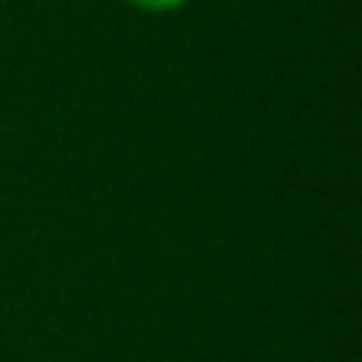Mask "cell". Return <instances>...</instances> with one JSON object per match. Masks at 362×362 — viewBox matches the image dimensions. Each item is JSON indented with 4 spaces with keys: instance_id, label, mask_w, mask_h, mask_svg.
<instances>
[{
    "instance_id": "cell-1",
    "label": "cell",
    "mask_w": 362,
    "mask_h": 362,
    "mask_svg": "<svg viewBox=\"0 0 362 362\" xmlns=\"http://www.w3.org/2000/svg\"><path fill=\"white\" fill-rule=\"evenodd\" d=\"M127 4L140 6V10H150V13H165V10H178V6H185L187 0H127Z\"/></svg>"
}]
</instances>
